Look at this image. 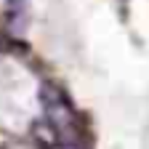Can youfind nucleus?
<instances>
[]
</instances>
